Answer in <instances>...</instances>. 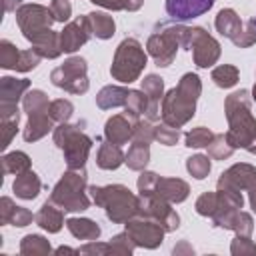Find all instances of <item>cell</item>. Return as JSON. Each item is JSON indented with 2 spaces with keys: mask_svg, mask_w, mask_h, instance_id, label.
Segmentation results:
<instances>
[{
  "mask_svg": "<svg viewBox=\"0 0 256 256\" xmlns=\"http://www.w3.org/2000/svg\"><path fill=\"white\" fill-rule=\"evenodd\" d=\"M214 26H216V30H218L224 38L232 40V38L240 32V28L244 26V22H242L240 16L236 14V10H232V8H222V10L216 14Z\"/></svg>",
  "mask_w": 256,
  "mask_h": 256,
  "instance_id": "cell-27",
  "label": "cell"
},
{
  "mask_svg": "<svg viewBox=\"0 0 256 256\" xmlns=\"http://www.w3.org/2000/svg\"><path fill=\"white\" fill-rule=\"evenodd\" d=\"M126 160V154L120 150L118 144L110 142V140H104L98 148V154H96V164L102 168V170H116L118 166H122Z\"/></svg>",
  "mask_w": 256,
  "mask_h": 256,
  "instance_id": "cell-24",
  "label": "cell"
},
{
  "mask_svg": "<svg viewBox=\"0 0 256 256\" xmlns=\"http://www.w3.org/2000/svg\"><path fill=\"white\" fill-rule=\"evenodd\" d=\"M154 192L158 196H162L164 200L172 202V204H180V202H184L188 198L190 186L182 178H160L158 176V182H156Z\"/></svg>",
  "mask_w": 256,
  "mask_h": 256,
  "instance_id": "cell-20",
  "label": "cell"
},
{
  "mask_svg": "<svg viewBox=\"0 0 256 256\" xmlns=\"http://www.w3.org/2000/svg\"><path fill=\"white\" fill-rule=\"evenodd\" d=\"M212 138H214V132L206 126H196L184 134V142L188 148H208Z\"/></svg>",
  "mask_w": 256,
  "mask_h": 256,
  "instance_id": "cell-35",
  "label": "cell"
},
{
  "mask_svg": "<svg viewBox=\"0 0 256 256\" xmlns=\"http://www.w3.org/2000/svg\"><path fill=\"white\" fill-rule=\"evenodd\" d=\"M32 44V50L40 56V58H48V60H54L62 54V46H60V32H54L52 28L40 32L38 36H34L30 40Z\"/></svg>",
  "mask_w": 256,
  "mask_h": 256,
  "instance_id": "cell-19",
  "label": "cell"
},
{
  "mask_svg": "<svg viewBox=\"0 0 256 256\" xmlns=\"http://www.w3.org/2000/svg\"><path fill=\"white\" fill-rule=\"evenodd\" d=\"M214 0H166V12L172 20L184 22L206 14Z\"/></svg>",
  "mask_w": 256,
  "mask_h": 256,
  "instance_id": "cell-16",
  "label": "cell"
},
{
  "mask_svg": "<svg viewBox=\"0 0 256 256\" xmlns=\"http://www.w3.org/2000/svg\"><path fill=\"white\" fill-rule=\"evenodd\" d=\"M172 34L176 36L180 48L190 50L194 64L198 68H210L212 64L218 62L220 58V42L210 36L202 26H182V24H172L170 26Z\"/></svg>",
  "mask_w": 256,
  "mask_h": 256,
  "instance_id": "cell-4",
  "label": "cell"
},
{
  "mask_svg": "<svg viewBox=\"0 0 256 256\" xmlns=\"http://www.w3.org/2000/svg\"><path fill=\"white\" fill-rule=\"evenodd\" d=\"M14 206H16V204H14L12 198H8V196H2V198H0V224H8Z\"/></svg>",
  "mask_w": 256,
  "mask_h": 256,
  "instance_id": "cell-53",
  "label": "cell"
},
{
  "mask_svg": "<svg viewBox=\"0 0 256 256\" xmlns=\"http://www.w3.org/2000/svg\"><path fill=\"white\" fill-rule=\"evenodd\" d=\"M232 152H234V148L230 146L226 134H214L212 142L208 144V156L214 160H226L232 156Z\"/></svg>",
  "mask_w": 256,
  "mask_h": 256,
  "instance_id": "cell-38",
  "label": "cell"
},
{
  "mask_svg": "<svg viewBox=\"0 0 256 256\" xmlns=\"http://www.w3.org/2000/svg\"><path fill=\"white\" fill-rule=\"evenodd\" d=\"M86 20H88V26H90L92 36H96L100 40H108L116 32V22L106 12H88L86 14Z\"/></svg>",
  "mask_w": 256,
  "mask_h": 256,
  "instance_id": "cell-25",
  "label": "cell"
},
{
  "mask_svg": "<svg viewBox=\"0 0 256 256\" xmlns=\"http://www.w3.org/2000/svg\"><path fill=\"white\" fill-rule=\"evenodd\" d=\"M150 162V144H140V142H132V146L126 152V160L124 164L130 170L142 172L146 168V164Z\"/></svg>",
  "mask_w": 256,
  "mask_h": 256,
  "instance_id": "cell-29",
  "label": "cell"
},
{
  "mask_svg": "<svg viewBox=\"0 0 256 256\" xmlns=\"http://www.w3.org/2000/svg\"><path fill=\"white\" fill-rule=\"evenodd\" d=\"M86 170L84 168H68L62 178L54 184L50 192V200L58 204L64 212H84L90 208V198L86 194L88 182H86Z\"/></svg>",
  "mask_w": 256,
  "mask_h": 256,
  "instance_id": "cell-5",
  "label": "cell"
},
{
  "mask_svg": "<svg viewBox=\"0 0 256 256\" xmlns=\"http://www.w3.org/2000/svg\"><path fill=\"white\" fill-rule=\"evenodd\" d=\"M74 112V104L66 98H56L50 102V108H48V114L54 122H68L70 116Z\"/></svg>",
  "mask_w": 256,
  "mask_h": 256,
  "instance_id": "cell-40",
  "label": "cell"
},
{
  "mask_svg": "<svg viewBox=\"0 0 256 256\" xmlns=\"http://www.w3.org/2000/svg\"><path fill=\"white\" fill-rule=\"evenodd\" d=\"M54 22L56 20L52 16V10L42 4H22L16 10V24L28 42L40 32L52 28Z\"/></svg>",
  "mask_w": 256,
  "mask_h": 256,
  "instance_id": "cell-10",
  "label": "cell"
},
{
  "mask_svg": "<svg viewBox=\"0 0 256 256\" xmlns=\"http://www.w3.org/2000/svg\"><path fill=\"white\" fill-rule=\"evenodd\" d=\"M78 254H84V256H108L110 254V246L102 244L98 240H88L84 246L78 248Z\"/></svg>",
  "mask_w": 256,
  "mask_h": 256,
  "instance_id": "cell-51",
  "label": "cell"
},
{
  "mask_svg": "<svg viewBox=\"0 0 256 256\" xmlns=\"http://www.w3.org/2000/svg\"><path fill=\"white\" fill-rule=\"evenodd\" d=\"M40 64V56L30 48V50H22L20 52V60L16 66V72H30Z\"/></svg>",
  "mask_w": 256,
  "mask_h": 256,
  "instance_id": "cell-50",
  "label": "cell"
},
{
  "mask_svg": "<svg viewBox=\"0 0 256 256\" xmlns=\"http://www.w3.org/2000/svg\"><path fill=\"white\" fill-rule=\"evenodd\" d=\"M22 108H24L26 114L48 112V108H50V100H48L46 92H42V90H30V92L24 94V98H22Z\"/></svg>",
  "mask_w": 256,
  "mask_h": 256,
  "instance_id": "cell-33",
  "label": "cell"
},
{
  "mask_svg": "<svg viewBox=\"0 0 256 256\" xmlns=\"http://www.w3.org/2000/svg\"><path fill=\"white\" fill-rule=\"evenodd\" d=\"M230 252L234 256H256V244L250 240V236L236 234V238L230 244Z\"/></svg>",
  "mask_w": 256,
  "mask_h": 256,
  "instance_id": "cell-46",
  "label": "cell"
},
{
  "mask_svg": "<svg viewBox=\"0 0 256 256\" xmlns=\"http://www.w3.org/2000/svg\"><path fill=\"white\" fill-rule=\"evenodd\" d=\"M156 182H158V174H156V172L142 170V174L138 176V182H136L138 192H154Z\"/></svg>",
  "mask_w": 256,
  "mask_h": 256,
  "instance_id": "cell-52",
  "label": "cell"
},
{
  "mask_svg": "<svg viewBox=\"0 0 256 256\" xmlns=\"http://www.w3.org/2000/svg\"><path fill=\"white\" fill-rule=\"evenodd\" d=\"M146 62H148V56H146L142 44L136 38H124L114 52L110 74L114 80H118L122 84H132L134 80L140 78Z\"/></svg>",
  "mask_w": 256,
  "mask_h": 256,
  "instance_id": "cell-6",
  "label": "cell"
},
{
  "mask_svg": "<svg viewBox=\"0 0 256 256\" xmlns=\"http://www.w3.org/2000/svg\"><path fill=\"white\" fill-rule=\"evenodd\" d=\"M126 232L130 234V238L134 240L136 246L140 248H148L154 250L162 244L166 230L152 218L146 216H134L126 222Z\"/></svg>",
  "mask_w": 256,
  "mask_h": 256,
  "instance_id": "cell-11",
  "label": "cell"
},
{
  "mask_svg": "<svg viewBox=\"0 0 256 256\" xmlns=\"http://www.w3.org/2000/svg\"><path fill=\"white\" fill-rule=\"evenodd\" d=\"M128 94L130 90L124 88V86H104L98 94H96V106L102 108V110H112V108H118V106H124L126 100H128Z\"/></svg>",
  "mask_w": 256,
  "mask_h": 256,
  "instance_id": "cell-26",
  "label": "cell"
},
{
  "mask_svg": "<svg viewBox=\"0 0 256 256\" xmlns=\"http://www.w3.org/2000/svg\"><path fill=\"white\" fill-rule=\"evenodd\" d=\"M256 184V168L246 162L232 164L228 170H224L216 182L218 190H236V192H248Z\"/></svg>",
  "mask_w": 256,
  "mask_h": 256,
  "instance_id": "cell-14",
  "label": "cell"
},
{
  "mask_svg": "<svg viewBox=\"0 0 256 256\" xmlns=\"http://www.w3.org/2000/svg\"><path fill=\"white\" fill-rule=\"evenodd\" d=\"M196 212L200 216H212L218 208V192H204L198 196L196 204H194Z\"/></svg>",
  "mask_w": 256,
  "mask_h": 256,
  "instance_id": "cell-42",
  "label": "cell"
},
{
  "mask_svg": "<svg viewBox=\"0 0 256 256\" xmlns=\"http://www.w3.org/2000/svg\"><path fill=\"white\" fill-rule=\"evenodd\" d=\"M96 6H102L106 10H124V2L126 0H90Z\"/></svg>",
  "mask_w": 256,
  "mask_h": 256,
  "instance_id": "cell-54",
  "label": "cell"
},
{
  "mask_svg": "<svg viewBox=\"0 0 256 256\" xmlns=\"http://www.w3.org/2000/svg\"><path fill=\"white\" fill-rule=\"evenodd\" d=\"M50 252H52L50 242L40 234H28L20 240V254L22 256H44Z\"/></svg>",
  "mask_w": 256,
  "mask_h": 256,
  "instance_id": "cell-31",
  "label": "cell"
},
{
  "mask_svg": "<svg viewBox=\"0 0 256 256\" xmlns=\"http://www.w3.org/2000/svg\"><path fill=\"white\" fill-rule=\"evenodd\" d=\"M250 20H252V22H254V26H256V18H250Z\"/></svg>",
  "mask_w": 256,
  "mask_h": 256,
  "instance_id": "cell-61",
  "label": "cell"
},
{
  "mask_svg": "<svg viewBox=\"0 0 256 256\" xmlns=\"http://www.w3.org/2000/svg\"><path fill=\"white\" fill-rule=\"evenodd\" d=\"M254 42H256V26H254L252 20H248V22H244V26L240 28V32L232 38V44L238 46V48H248V46H252Z\"/></svg>",
  "mask_w": 256,
  "mask_h": 256,
  "instance_id": "cell-44",
  "label": "cell"
},
{
  "mask_svg": "<svg viewBox=\"0 0 256 256\" xmlns=\"http://www.w3.org/2000/svg\"><path fill=\"white\" fill-rule=\"evenodd\" d=\"M50 10H52V16L56 22H68L70 16H72V6L68 0H52L50 2Z\"/></svg>",
  "mask_w": 256,
  "mask_h": 256,
  "instance_id": "cell-49",
  "label": "cell"
},
{
  "mask_svg": "<svg viewBox=\"0 0 256 256\" xmlns=\"http://www.w3.org/2000/svg\"><path fill=\"white\" fill-rule=\"evenodd\" d=\"M54 254H78V250H74V248H68V246H60V248H56L54 250Z\"/></svg>",
  "mask_w": 256,
  "mask_h": 256,
  "instance_id": "cell-59",
  "label": "cell"
},
{
  "mask_svg": "<svg viewBox=\"0 0 256 256\" xmlns=\"http://www.w3.org/2000/svg\"><path fill=\"white\" fill-rule=\"evenodd\" d=\"M12 190L22 200H34L40 194V190H42V182H40V178H38L36 172L26 170L22 174H16L14 184H12Z\"/></svg>",
  "mask_w": 256,
  "mask_h": 256,
  "instance_id": "cell-23",
  "label": "cell"
},
{
  "mask_svg": "<svg viewBox=\"0 0 256 256\" xmlns=\"http://www.w3.org/2000/svg\"><path fill=\"white\" fill-rule=\"evenodd\" d=\"M54 120L50 118L48 112H36V114H28V122L24 126V140L26 142H36L40 138H44L50 130H54Z\"/></svg>",
  "mask_w": 256,
  "mask_h": 256,
  "instance_id": "cell-22",
  "label": "cell"
},
{
  "mask_svg": "<svg viewBox=\"0 0 256 256\" xmlns=\"http://www.w3.org/2000/svg\"><path fill=\"white\" fill-rule=\"evenodd\" d=\"M238 76H240V72L232 64H220V66H216L212 70V80H214V84L218 88H232V86H236Z\"/></svg>",
  "mask_w": 256,
  "mask_h": 256,
  "instance_id": "cell-34",
  "label": "cell"
},
{
  "mask_svg": "<svg viewBox=\"0 0 256 256\" xmlns=\"http://www.w3.org/2000/svg\"><path fill=\"white\" fill-rule=\"evenodd\" d=\"M148 110V96L142 90H130L128 100L124 104V114L130 116L132 120H140L142 114Z\"/></svg>",
  "mask_w": 256,
  "mask_h": 256,
  "instance_id": "cell-32",
  "label": "cell"
},
{
  "mask_svg": "<svg viewBox=\"0 0 256 256\" xmlns=\"http://www.w3.org/2000/svg\"><path fill=\"white\" fill-rule=\"evenodd\" d=\"M140 212L138 216H146L156 220L166 232H174L180 226V216L172 208V202L164 200L156 192H140Z\"/></svg>",
  "mask_w": 256,
  "mask_h": 256,
  "instance_id": "cell-9",
  "label": "cell"
},
{
  "mask_svg": "<svg viewBox=\"0 0 256 256\" xmlns=\"http://www.w3.org/2000/svg\"><path fill=\"white\" fill-rule=\"evenodd\" d=\"M142 4H144V0H126V2H124V10H128V12H136V10L142 8Z\"/></svg>",
  "mask_w": 256,
  "mask_h": 256,
  "instance_id": "cell-55",
  "label": "cell"
},
{
  "mask_svg": "<svg viewBox=\"0 0 256 256\" xmlns=\"http://www.w3.org/2000/svg\"><path fill=\"white\" fill-rule=\"evenodd\" d=\"M68 232L78 240H98L100 238V226L90 218H68L66 220Z\"/></svg>",
  "mask_w": 256,
  "mask_h": 256,
  "instance_id": "cell-28",
  "label": "cell"
},
{
  "mask_svg": "<svg viewBox=\"0 0 256 256\" xmlns=\"http://www.w3.org/2000/svg\"><path fill=\"white\" fill-rule=\"evenodd\" d=\"M154 140L164 146H174L180 140V130L176 126H170L166 122H160L154 126Z\"/></svg>",
  "mask_w": 256,
  "mask_h": 256,
  "instance_id": "cell-41",
  "label": "cell"
},
{
  "mask_svg": "<svg viewBox=\"0 0 256 256\" xmlns=\"http://www.w3.org/2000/svg\"><path fill=\"white\" fill-rule=\"evenodd\" d=\"M90 36H92V32H90V26H88L86 16H78V18L70 20L64 26V30H60V46H62V52H66V54L76 52L80 46H84L90 40Z\"/></svg>",
  "mask_w": 256,
  "mask_h": 256,
  "instance_id": "cell-15",
  "label": "cell"
},
{
  "mask_svg": "<svg viewBox=\"0 0 256 256\" xmlns=\"http://www.w3.org/2000/svg\"><path fill=\"white\" fill-rule=\"evenodd\" d=\"M32 220H36V216L28 210V208H24V206H14V210H12V214H10V220H8V224H12V226H18V228H24V226H28V224H32Z\"/></svg>",
  "mask_w": 256,
  "mask_h": 256,
  "instance_id": "cell-48",
  "label": "cell"
},
{
  "mask_svg": "<svg viewBox=\"0 0 256 256\" xmlns=\"http://www.w3.org/2000/svg\"><path fill=\"white\" fill-rule=\"evenodd\" d=\"M138 120H132L126 114H114L104 124V136H106V140H110V142H114L118 146L120 144H126L128 140H132V130H134V124Z\"/></svg>",
  "mask_w": 256,
  "mask_h": 256,
  "instance_id": "cell-18",
  "label": "cell"
},
{
  "mask_svg": "<svg viewBox=\"0 0 256 256\" xmlns=\"http://www.w3.org/2000/svg\"><path fill=\"white\" fill-rule=\"evenodd\" d=\"M28 88H30L28 78H12V76L0 78V120L20 116L18 100L24 98V92Z\"/></svg>",
  "mask_w": 256,
  "mask_h": 256,
  "instance_id": "cell-12",
  "label": "cell"
},
{
  "mask_svg": "<svg viewBox=\"0 0 256 256\" xmlns=\"http://www.w3.org/2000/svg\"><path fill=\"white\" fill-rule=\"evenodd\" d=\"M172 252H174V254H182V252H186V254H194V248H192L190 244H186V242H180L178 246H174Z\"/></svg>",
  "mask_w": 256,
  "mask_h": 256,
  "instance_id": "cell-56",
  "label": "cell"
},
{
  "mask_svg": "<svg viewBox=\"0 0 256 256\" xmlns=\"http://www.w3.org/2000/svg\"><path fill=\"white\" fill-rule=\"evenodd\" d=\"M22 6V0H4V10L6 12H16Z\"/></svg>",
  "mask_w": 256,
  "mask_h": 256,
  "instance_id": "cell-57",
  "label": "cell"
},
{
  "mask_svg": "<svg viewBox=\"0 0 256 256\" xmlns=\"http://www.w3.org/2000/svg\"><path fill=\"white\" fill-rule=\"evenodd\" d=\"M88 192L96 202V206L104 208L112 224H126L130 218L138 216L140 212V196H136L124 184L90 186Z\"/></svg>",
  "mask_w": 256,
  "mask_h": 256,
  "instance_id": "cell-3",
  "label": "cell"
},
{
  "mask_svg": "<svg viewBox=\"0 0 256 256\" xmlns=\"http://www.w3.org/2000/svg\"><path fill=\"white\" fill-rule=\"evenodd\" d=\"M20 52L10 40H0V66L4 70H16L18 60H20Z\"/></svg>",
  "mask_w": 256,
  "mask_h": 256,
  "instance_id": "cell-37",
  "label": "cell"
},
{
  "mask_svg": "<svg viewBox=\"0 0 256 256\" xmlns=\"http://www.w3.org/2000/svg\"><path fill=\"white\" fill-rule=\"evenodd\" d=\"M230 230H234V232L240 234V236H250L252 230H254V220H252V216H250L248 212H244V210H238L236 216H234V220H232Z\"/></svg>",
  "mask_w": 256,
  "mask_h": 256,
  "instance_id": "cell-45",
  "label": "cell"
},
{
  "mask_svg": "<svg viewBox=\"0 0 256 256\" xmlns=\"http://www.w3.org/2000/svg\"><path fill=\"white\" fill-rule=\"evenodd\" d=\"M252 96L248 90H236L230 96H226L224 112L228 120V132L226 138L230 146L244 148L250 154H256V118L250 112Z\"/></svg>",
  "mask_w": 256,
  "mask_h": 256,
  "instance_id": "cell-1",
  "label": "cell"
},
{
  "mask_svg": "<svg viewBox=\"0 0 256 256\" xmlns=\"http://www.w3.org/2000/svg\"><path fill=\"white\" fill-rule=\"evenodd\" d=\"M36 224H38L42 230L50 232V234L60 232V228L66 224V222H64V212H62V208H60L58 204H54L52 200H46V202L42 204V208L38 210V214H36Z\"/></svg>",
  "mask_w": 256,
  "mask_h": 256,
  "instance_id": "cell-21",
  "label": "cell"
},
{
  "mask_svg": "<svg viewBox=\"0 0 256 256\" xmlns=\"http://www.w3.org/2000/svg\"><path fill=\"white\" fill-rule=\"evenodd\" d=\"M200 94H202L200 76L194 72H186L178 80V84L172 90H168L162 98V104H160L162 122L176 128L190 122L192 116L196 114V102Z\"/></svg>",
  "mask_w": 256,
  "mask_h": 256,
  "instance_id": "cell-2",
  "label": "cell"
},
{
  "mask_svg": "<svg viewBox=\"0 0 256 256\" xmlns=\"http://www.w3.org/2000/svg\"><path fill=\"white\" fill-rule=\"evenodd\" d=\"M54 144L64 152L68 168H84L92 148V138L80 130V124L60 122L54 128Z\"/></svg>",
  "mask_w": 256,
  "mask_h": 256,
  "instance_id": "cell-7",
  "label": "cell"
},
{
  "mask_svg": "<svg viewBox=\"0 0 256 256\" xmlns=\"http://www.w3.org/2000/svg\"><path fill=\"white\" fill-rule=\"evenodd\" d=\"M88 64L82 56H70L50 72V82L56 88H62L70 94H84L90 88V80L86 76Z\"/></svg>",
  "mask_w": 256,
  "mask_h": 256,
  "instance_id": "cell-8",
  "label": "cell"
},
{
  "mask_svg": "<svg viewBox=\"0 0 256 256\" xmlns=\"http://www.w3.org/2000/svg\"><path fill=\"white\" fill-rule=\"evenodd\" d=\"M32 160L26 152L22 150H14L2 156V172L4 174H22L26 170H30Z\"/></svg>",
  "mask_w": 256,
  "mask_h": 256,
  "instance_id": "cell-30",
  "label": "cell"
},
{
  "mask_svg": "<svg viewBox=\"0 0 256 256\" xmlns=\"http://www.w3.org/2000/svg\"><path fill=\"white\" fill-rule=\"evenodd\" d=\"M154 140V126L152 120H138L134 124L132 130V142H140V144H150Z\"/></svg>",
  "mask_w": 256,
  "mask_h": 256,
  "instance_id": "cell-43",
  "label": "cell"
},
{
  "mask_svg": "<svg viewBox=\"0 0 256 256\" xmlns=\"http://www.w3.org/2000/svg\"><path fill=\"white\" fill-rule=\"evenodd\" d=\"M108 246H110V254L112 256H130L134 252V248H136L134 240L130 238V234L126 230L122 234H116L114 238H110Z\"/></svg>",
  "mask_w": 256,
  "mask_h": 256,
  "instance_id": "cell-39",
  "label": "cell"
},
{
  "mask_svg": "<svg viewBox=\"0 0 256 256\" xmlns=\"http://www.w3.org/2000/svg\"><path fill=\"white\" fill-rule=\"evenodd\" d=\"M18 122H20V116H14V118H6V120H0V130H2V144H0V148L2 150H6L8 146H10V142H12V138L16 136V132H18Z\"/></svg>",
  "mask_w": 256,
  "mask_h": 256,
  "instance_id": "cell-47",
  "label": "cell"
},
{
  "mask_svg": "<svg viewBox=\"0 0 256 256\" xmlns=\"http://www.w3.org/2000/svg\"><path fill=\"white\" fill-rule=\"evenodd\" d=\"M140 82H142L140 90L148 96L146 118L148 120H158L160 118V104H162V98H164V80L158 74H148Z\"/></svg>",
  "mask_w": 256,
  "mask_h": 256,
  "instance_id": "cell-17",
  "label": "cell"
},
{
  "mask_svg": "<svg viewBox=\"0 0 256 256\" xmlns=\"http://www.w3.org/2000/svg\"><path fill=\"white\" fill-rule=\"evenodd\" d=\"M210 156L206 154H194L186 160V170L190 172V176H194L196 180H204L210 174Z\"/></svg>",
  "mask_w": 256,
  "mask_h": 256,
  "instance_id": "cell-36",
  "label": "cell"
},
{
  "mask_svg": "<svg viewBox=\"0 0 256 256\" xmlns=\"http://www.w3.org/2000/svg\"><path fill=\"white\" fill-rule=\"evenodd\" d=\"M248 202H250V206H252V210L256 212V184L248 190Z\"/></svg>",
  "mask_w": 256,
  "mask_h": 256,
  "instance_id": "cell-58",
  "label": "cell"
},
{
  "mask_svg": "<svg viewBox=\"0 0 256 256\" xmlns=\"http://www.w3.org/2000/svg\"><path fill=\"white\" fill-rule=\"evenodd\" d=\"M252 100L256 102V84H254V88H252Z\"/></svg>",
  "mask_w": 256,
  "mask_h": 256,
  "instance_id": "cell-60",
  "label": "cell"
},
{
  "mask_svg": "<svg viewBox=\"0 0 256 256\" xmlns=\"http://www.w3.org/2000/svg\"><path fill=\"white\" fill-rule=\"evenodd\" d=\"M178 48H180V44H178L176 36L172 34L170 26H164L162 32L152 34L148 38V42H146V52L152 56V60L160 68H166V66H170L174 62Z\"/></svg>",
  "mask_w": 256,
  "mask_h": 256,
  "instance_id": "cell-13",
  "label": "cell"
}]
</instances>
